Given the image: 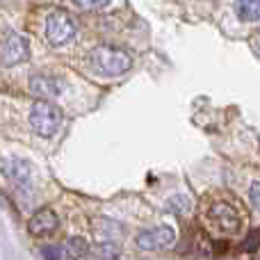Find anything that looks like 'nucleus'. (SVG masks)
<instances>
[{"label":"nucleus","instance_id":"2","mask_svg":"<svg viewBox=\"0 0 260 260\" xmlns=\"http://www.w3.org/2000/svg\"><path fill=\"white\" fill-rule=\"evenodd\" d=\"M64 121V112L46 99H37L30 110V126L39 137H53Z\"/></svg>","mask_w":260,"mask_h":260},{"label":"nucleus","instance_id":"18","mask_svg":"<svg viewBox=\"0 0 260 260\" xmlns=\"http://www.w3.org/2000/svg\"><path fill=\"white\" fill-rule=\"evenodd\" d=\"M249 199H251L253 208L260 212V183H253L251 187H249Z\"/></svg>","mask_w":260,"mask_h":260},{"label":"nucleus","instance_id":"6","mask_svg":"<svg viewBox=\"0 0 260 260\" xmlns=\"http://www.w3.org/2000/svg\"><path fill=\"white\" fill-rule=\"evenodd\" d=\"M27 87H30V91L37 99H46V101L57 99L64 91V82L53 73H35L30 78V82H27Z\"/></svg>","mask_w":260,"mask_h":260},{"label":"nucleus","instance_id":"15","mask_svg":"<svg viewBox=\"0 0 260 260\" xmlns=\"http://www.w3.org/2000/svg\"><path fill=\"white\" fill-rule=\"evenodd\" d=\"M41 258H71V253L67 251V247H46L41 249Z\"/></svg>","mask_w":260,"mask_h":260},{"label":"nucleus","instance_id":"10","mask_svg":"<svg viewBox=\"0 0 260 260\" xmlns=\"http://www.w3.org/2000/svg\"><path fill=\"white\" fill-rule=\"evenodd\" d=\"M94 233L99 238V242H114L123 238V226L117 224L112 219H96L94 221Z\"/></svg>","mask_w":260,"mask_h":260},{"label":"nucleus","instance_id":"7","mask_svg":"<svg viewBox=\"0 0 260 260\" xmlns=\"http://www.w3.org/2000/svg\"><path fill=\"white\" fill-rule=\"evenodd\" d=\"M210 221L224 233H238L240 231V215L235 212L233 206H226V203H217L208 210Z\"/></svg>","mask_w":260,"mask_h":260},{"label":"nucleus","instance_id":"12","mask_svg":"<svg viewBox=\"0 0 260 260\" xmlns=\"http://www.w3.org/2000/svg\"><path fill=\"white\" fill-rule=\"evenodd\" d=\"M165 208H167V212H174V215H187L189 208H192V201L185 194H176V197L167 199Z\"/></svg>","mask_w":260,"mask_h":260},{"label":"nucleus","instance_id":"11","mask_svg":"<svg viewBox=\"0 0 260 260\" xmlns=\"http://www.w3.org/2000/svg\"><path fill=\"white\" fill-rule=\"evenodd\" d=\"M235 14L247 23L260 21V0H238L235 3Z\"/></svg>","mask_w":260,"mask_h":260},{"label":"nucleus","instance_id":"5","mask_svg":"<svg viewBox=\"0 0 260 260\" xmlns=\"http://www.w3.org/2000/svg\"><path fill=\"white\" fill-rule=\"evenodd\" d=\"M176 240V231L171 226H155V229L142 231L137 235V247L142 251H160V249H167L171 242Z\"/></svg>","mask_w":260,"mask_h":260},{"label":"nucleus","instance_id":"3","mask_svg":"<svg viewBox=\"0 0 260 260\" xmlns=\"http://www.w3.org/2000/svg\"><path fill=\"white\" fill-rule=\"evenodd\" d=\"M78 35V21L73 14L69 12H53L46 18V41H48L53 48H62V46L71 44Z\"/></svg>","mask_w":260,"mask_h":260},{"label":"nucleus","instance_id":"1","mask_svg":"<svg viewBox=\"0 0 260 260\" xmlns=\"http://www.w3.org/2000/svg\"><path fill=\"white\" fill-rule=\"evenodd\" d=\"M91 71H96L99 76H108V78H117L123 76L133 69V57L121 48H112V46H99L87 55Z\"/></svg>","mask_w":260,"mask_h":260},{"label":"nucleus","instance_id":"19","mask_svg":"<svg viewBox=\"0 0 260 260\" xmlns=\"http://www.w3.org/2000/svg\"><path fill=\"white\" fill-rule=\"evenodd\" d=\"M249 44H251V50H253V53H256L258 57H260V30L253 32L251 39H249Z\"/></svg>","mask_w":260,"mask_h":260},{"label":"nucleus","instance_id":"4","mask_svg":"<svg viewBox=\"0 0 260 260\" xmlns=\"http://www.w3.org/2000/svg\"><path fill=\"white\" fill-rule=\"evenodd\" d=\"M30 57V41L18 32H7L0 39V67H16Z\"/></svg>","mask_w":260,"mask_h":260},{"label":"nucleus","instance_id":"8","mask_svg":"<svg viewBox=\"0 0 260 260\" xmlns=\"http://www.w3.org/2000/svg\"><path fill=\"white\" fill-rule=\"evenodd\" d=\"M3 174L7 176L9 183H14L16 187L25 189L27 183H30L32 167H30V162L21 160V157H7V160L3 162Z\"/></svg>","mask_w":260,"mask_h":260},{"label":"nucleus","instance_id":"14","mask_svg":"<svg viewBox=\"0 0 260 260\" xmlns=\"http://www.w3.org/2000/svg\"><path fill=\"white\" fill-rule=\"evenodd\" d=\"M89 258H119V251L114 249V242H99L89 249Z\"/></svg>","mask_w":260,"mask_h":260},{"label":"nucleus","instance_id":"17","mask_svg":"<svg viewBox=\"0 0 260 260\" xmlns=\"http://www.w3.org/2000/svg\"><path fill=\"white\" fill-rule=\"evenodd\" d=\"M73 3L82 9H103V7H108L112 0H73Z\"/></svg>","mask_w":260,"mask_h":260},{"label":"nucleus","instance_id":"16","mask_svg":"<svg viewBox=\"0 0 260 260\" xmlns=\"http://www.w3.org/2000/svg\"><path fill=\"white\" fill-rule=\"evenodd\" d=\"M258 247H260V231H253V233H249L247 238H244L242 251H256Z\"/></svg>","mask_w":260,"mask_h":260},{"label":"nucleus","instance_id":"13","mask_svg":"<svg viewBox=\"0 0 260 260\" xmlns=\"http://www.w3.org/2000/svg\"><path fill=\"white\" fill-rule=\"evenodd\" d=\"M64 247H67V251L71 253V258H85L89 256V242H87L85 238H69L67 242H64Z\"/></svg>","mask_w":260,"mask_h":260},{"label":"nucleus","instance_id":"9","mask_svg":"<svg viewBox=\"0 0 260 260\" xmlns=\"http://www.w3.org/2000/svg\"><path fill=\"white\" fill-rule=\"evenodd\" d=\"M57 226H59L57 215H55L53 210H48V208H44V210H39L30 219V224H27V233H30L32 238H46V235L55 233Z\"/></svg>","mask_w":260,"mask_h":260}]
</instances>
